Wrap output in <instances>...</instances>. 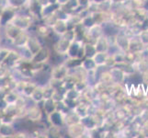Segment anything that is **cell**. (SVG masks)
<instances>
[{"instance_id":"4dcf8cb0","label":"cell","mask_w":148,"mask_h":138,"mask_svg":"<svg viewBox=\"0 0 148 138\" xmlns=\"http://www.w3.org/2000/svg\"><path fill=\"white\" fill-rule=\"evenodd\" d=\"M29 0H7V5L16 8L17 10L27 6Z\"/></svg>"},{"instance_id":"7bdbcfd3","label":"cell","mask_w":148,"mask_h":138,"mask_svg":"<svg viewBox=\"0 0 148 138\" xmlns=\"http://www.w3.org/2000/svg\"><path fill=\"white\" fill-rule=\"evenodd\" d=\"M3 33H0V46H1V43H2V38H3Z\"/></svg>"},{"instance_id":"ac0fdd59","label":"cell","mask_w":148,"mask_h":138,"mask_svg":"<svg viewBox=\"0 0 148 138\" xmlns=\"http://www.w3.org/2000/svg\"><path fill=\"white\" fill-rule=\"evenodd\" d=\"M144 49H145V46L142 43L138 36H134L131 38L129 51H131V52L134 53L136 54H140L143 51H144Z\"/></svg>"},{"instance_id":"603a6c76","label":"cell","mask_w":148,"mask_h":138,"mask_svg":"<svg viewBox=\"0 0 148 138\" xmlns=\"http://www.w3.org/2000/svg\"><path fill=\"white\" fill-rule=\"evenodd\" d=\"M35 103L40 104L44 100V94H43V86L42 85H38L37 88L34 89L32 92V96L29 97Z\"/></svg>"},{"instance_id":"484cf974","label":"cell","mask_w":148,"mask_h":138,"mask_svg":"<svg viewBox=\"0 0 148 138\" xmlns=\"http://www.w3.org/2000/svg\"><path fill=\"white\" fill-rule=\"evenodd\" d=\"M64 99L66 100H75V101H80L82 99V93L76 90L75 88L71 89L65 91L64 94Z\"/></svg>"},{"instance_id":"7c38bea8","label":"cell","mask_w":148,"mask_h":138,"mask_svg":"<svg viewBox=\"0 0 148 138\" xmlns=\"http://www.w3.org/2000/svg\"><path fill=\"white\" fill-rule=\"evenodd\" d=\"M110 72L111 74L112 82L115 84L121 85V83H123L126 80V73L122 68L116 67V65H115L113 67L110 68Z\"/></svg>"},{"instance_id":"f546056e","label":"cell","mask_w":148,"mask_h":138,"mask_svg":"<svg viewBox=\"0 0 148 138\" xmlns=\"http://www.w3.org/2000/svg\"><path fill=\"white\" fill-rule=\"evenodd\" d=\"M84 51L85 58H93V56L97 54L95 44L90 43H84Z\"/></svg>"},{"instance_id":"52a82bcc","label":"cell","mask_w":148,"mask_h":138,"mask_svg":"<svg viewBox=\"0 0 148 138\" xmlns=\"http://www.w3.org/2000/svg\"><path fill=\"white\" fill-rule=\"evenodd\" d=\"M21 60L22 59H21V57H20V55H19L18 52L17 51V49L11 48V49H10V52H9V54L8 55L7 59L5 60V62L3 64L6 65L11 70V69L16 67Z\"/></svg>"},{"instance_id":"ee69618b","label":"cell","mask_w":148,"mask_h":138,"mask_svg":"<svg viewBox=\"0 0 148 138\" xmlns=\"http://www.w3.org/2000/svg\"><path fill=\"white\" fill-rule=\"evenodd\" d=\"M2 29H3V27L1 26V23H0V33H1V32H2Z\"/></svg>"},{"instance_id":"5bb4252c","label":"cell","mask_w":148,"mask_h":138,"mask_svg":"<svg viewBox=\"0 0 148 138\" xmlns=\"http://www.w3.org/2000/svg\"><path fill=\"white\" fill-rule=\"evenodd\" d=\"M47 117L51 125L57 126L60 127V128H62L64 125V114H63L59 111H53V113L47 115Z\"/></svg>"},{"instance_id":"8fae6325","label":"cell","mask_w":148,"mask_h":138,"mask_svg":"<svg viewBox=\"0 0 148 138\" xmlns=\"http://www.w3.org/2000/svg\"><path fill=\"white\" fill-rule=\"evenodd\" d=\"M66 132H67V135L70 137H83L84 135H86V129L85 128V126L81 124V122H78V124H75L74 125H71L66 127Z\"/></svg>"},{"instance_id":"4316f807","label":"cell","mask_w":148,"mask_h":138,"mask_svg":"<svg viewBox=\"0 0 148 138\" xmlns=\"http://www.w3.org/2000/svg\"><path fill=\"white\" fill-rule=\"evenodd\" d=\"M61 8L68 13H74L77 11L78 8H80V6L78 0H69L67 4H65L64 6H61Z\"/></svg>"},{"instance_id":"836d02e7","label":"cell","mask_w":148,"mask_h":138,"mask_svg":"<svg viewBox=\"0 0 148 138\" xmlns=\"http://www.w3.org/2000/svg\"><path fill=\"white\" fill-rule=\"evenodd\" d=\"M57 19H58L56 18L55 13H53V14L49 15V16H46V17L42 18V21L44 24H46V25H48L49 27L52 28V27H53V25L56 22V20H57Z\"/></svg>"},{"instance_id":"d590c367","label":"cell","mask_w":148,"mask_h":138,"mask_svg":"<svg viewBox=\"0 0 148 138\" xmlns=\"http://www.w3.org/2000/svg\"><path fill=\"white\" fill-rule=\"evenodd\" d=\"M138 37L145 47L148 46V30H143L138 35Z\"/></svg>"},{"instance_id":"7a4b0ae2","label":"cell","mask_w":148,"mask_h":138,"mask_svg":"<svg viewBox=\"0 0 148 138\" xmlns=\"http://www.w3.org/2000/svg\"><path fill=\"white\" fill-rule=\"evenodd\" d=\"M43 117V111L42 107H40L39 104L34 103L27 107L26 113H25V119L30 122H42Z\"/></svg>"},{"instance_id":"9a60e30c","label":"cell","mask_w":148,"mask_h":138,"mask_svg":"<svg viewBox=\"0 0 148 138\" xmlns=\"http://www.w3.org/2000/svg\"><path fill=\"white\" fill-rule=\"evenodd\" d=\"M29 35L30 33L28 30H22V32L12 41L13 48H21V47H24V46H26L28 43Z\"/></svg>"},{"instance_id":"60d3db41","label":"cell","mask_w":148,"mask_h":138,"mask_svg":"<svg viewBox=\"0 0 148 138\" xmlns=\"http://www.w3.org/2000/svg\"><path fill=\"white\" fill-rule=\"evenodd\" d=\"M105 1H107V0H92V2L98 3V4H99V3H103V2H105Z\"/></svg>"},{"instance_id":"5b68a950","label":"cell","mask_w":148,"mask_h":138,"mask_svg":"<svg viewBox=\"0 0 148 138\" xmlns=\"http://www.w3.org/2000/svg\"><path fill=\"white\" fill-rule=\"evenodd\" d=\"M68 75H69V68L64 63L52 66V69H51L50 72L51 78L59 79V80H64L68 76Z\"/></svg>"},{"instance_id":"d6986e66","label":"cell","mask_w":148,"mask_h":138,"mask_svg":"<svg viewBox=\"0 0 148 138\" xmlns=\"http://www.w3.org/2000/svg\"><path fill=\"white\" fill-rule=\"evenodd\" d=\"M95 44V47L97 50V53L98 52H106L108 53L109 52V49H110V43L108 42V38L104 34L103 36H101L100 38H99L98 40L96 41Z\"/></svg>"},{"instance_id":"f35d334b","label":"cell","mask_w":148,"mask_h":138,"mask_svg":"<svg viewBox=\"0 0 148 138\" xmlns=\"http://www.w3.org/2000/svg\"><path fill=\"white\" fill-rule=\"evenodd\" d=\"M38 2L40 4V6H42V8L45 7V6H47L48 4H50L49 3V0H38Z\"/></svg>"},{"instance_id":"83f0119b","label":"cell","mask_w":148,"mask_h":138,"mask_svg":"<svg viewBox=\"0 0 148 138\" xmlns=\"http://www.w3.org/2000/svg\"><path fill=\"white\" fill-rule=\"evenodd\" d=\"M15 49H17V51L18 52L20 57H21L22 60L32 61V58H33L34 54L32 52H30L27 46H24V47H21V48H15Z\"/></svg>"},{"instance_id":"d4e9b609","label":"cell","mask_w":148,"mask_h":138,"mask_svg":"<svg viewBox=\"0 0 148 138\" xmlns=\"http://www.w3.org/2000/svg\"><path fill=\"white\" fill-rule=\"evenodd\" d=\"M61 6L58 3H54V4H48L47 6H45L42 8V11H40V18H44L46 16H49L51 14L55 13V11L57 9H59Z\"/></svg>"},{"instance_id":"e0dca14e","label":"cell","mask_w":148,"mask_h":138,"mask_svg":"<svg viewBox=\"0 0 148 138\" xmlns=\"http://www.w3.org/2000/svg\"><path fill=\"white\" fill-rule=\"evenodd\" d=\"M52 30H53V32L55 35H57L58 37L63 36V35L68 30L67 21H66V20L57 19L56 22L53 25Z\"/></svg>"},{"instance_id":"9c48e42d","label":"cell","mask_w":148,"mask_h":138,"mask_svg":"<svg viewBox=\"0 0 148 138\" xmlns=\"http://www.w3.org/2000/svg\"><path fill=\"white\" fill-rule=\"evenodd\" d=\"M26 46L29 48V50L30 51V52H32L33 54H35L42 48L43 44L42 43V42H40V37H38L37 35L34 34V33H30L28 43Z\"/></svg>"},{"instance_id":"d6a6232c","label":"cell","mask_w":148,"mask_h":138,"mask_svg":"<svg viewBox=\"0 0 148 138\" xmlns=\"http://www.w3.org/2000/svg\"><path fill=\"white\" fill-rule=\"evenodd\" d=\"M55 89L52 88L48 83L43 85V94H44V100L46 99H53V96Z\"/></svg>"},{"instance_id":"ffe728a7","label":"cell","mask_w":148,"mask_h":138,"mask_svg":"<svg viewBox=\"0 0 148 138\" xmlns=\"http://www.w3.org/2000/svg\"><path fill=\"white\" fill-rule=\"evenodd\" d=\"M16 131L17 129L14 124H2L1 127H0V137H2V138L14 137Z\"/></svg>"},{"instance_id":"2e32d148","label":"cell","mask_w":148,"mask_h":138,"mask_svg":"<svg viewBox=\"0 0 148 138\" xmlns=\"http://www.w3.org/2000/svg\"><path fill=\"white\" fill-rule=\"evenodd\" d=\"M53 32V30L48 25L42 23H38L35 25V32L34 34H36L40 39H47L51 33Z\"/></svg>"},{"instance_id":"8d00e7d4","label":"cell","mask_w":148,"mask_h":138,"mask_svg":"<svg viewBox=\"0 0 148 138\" xmlns=\"http://www.w3.org/2000/svg\"><path fill=\"white\" fill-rule=\"evenodd\" d=\"M9 73H10V69L8 66L4 64H0V78H4V76H7Z\"/></svg>"},{"instance_id":"7402d4cb","label":"cell","mask_w":148,"mask_h":138,"mask_svg":"<svg viewBox=\"0 0 148 138\" xmlns=\"http://www.w3.org/2000/svg\"><path fill=\"white\" fill-rule=\"evenodd\" d=\"M110 54L106 52H98L94 56L93 60L98 66H105L110 58Z\"/></svg>"},{"instance_id":"ab89813d","label":"cell","mask_w":148,"mask_h":138,"mask_svg":"<svg viewBox=\"0 0 148 138\" xmlns=\"http://www.w3.org/2000/svg\"><path fill=\"white\" fill-rule=\"evenodd\" d=\"M69 0H57V3L60 5V6H64L65 4H67V2Z\"/></svg>"},{"instance_id":"4fadbf2b","label":"cell","mask_w":148,"mask_h":138,"mask_svg":"<svg viewBox=\"0 0 148 138\" xmlns=\"http://www.w3.org/2000/svg\"><path fill=\"white\" fill-rule=\"evenodd\" d=\"M2 32H3V35L5 37H7L8 39L13 41L20 32H22V30L18 29L17 26H15L12 22H9L6 25V26L3 27Z\"/></svg>"},{"instance_id":"b9f144b4","label":"cell","mask_w":148,"mask_h":138,"mask_svg":"<svg viewBox=\"0 0 148 138\" xmlns=\"http://www.w3.org/2000/svg\"><path fill=\"white\" fill-rule=\"evenodd\" d=\"M49 3H50V4H54V3H57V0H49Z\"/></svg>"},{"instance_id":"ba28073f","label":"cell","mask_w":148,"mask_h":138,"mask_svg":"<svg viewBox=\"0 0 148 138\" xmlns=\"http://www.w3.org/2000/svg\"><path fill=\"white\" fill-rule=\"evenodd\" d=\"M51 58V51L48 46H42V48L40 49L37 54H35L32 62L37 64H46L49 62Z\"/></svg>"},{"instance_id":"cb8c5ba5","label":"cell","mask_w":148,"mask_h":138,"mask_svg":"<svg viewBox=\"0 0 148 138\" xmlns=\"http://www.w3.org/2000/svg\"><path fill=\"white\" fill-rule=\"evenodd\" d=\"M42 111L46 113V115H49L53 113V111H56V102L53 99H46L42 102Z\"/></svg>"},{"instance_id":"74e56055","label":"cell","mask_w":148,"mask_h":138,"mask_svg":"<svg viewBox=\"0 0 148 138\" xmlns=\"http://www.w3.org/2000/svg\"><path fill=\"white\" fill-rule=\"evenodd\" d=\"M8 90L6 88H0V100H5Z\"/></svg>"},{"instance_id":"f6af8a7d","label":"cell","mask_w":148,"mask_h":138,"mask_svg":"<svg viewBox=\"0 0 148 138\" xmlns=\"http://www.w3.org/2000/svg\"><path fill=\"white\" fill-rule=\"evenodd\" d=\"M2 124H3V122H2V121H1V117H0V127H1Z\"/></svg>"},{"instance_id":"f1b7e54d","label":"cell","mask_w":148,"mask_h":138,"mask_svg":"<svg viewBox=\"0 0 148 138\" xmlns=\"http://www.w3.org/2000/svg\"><path fill=\"white\" fill-rule=\"evenodd\" d=\"M81 65H82V67L86 71V72L96 70L99 67V66L96 65V63L94 62L93 58H84L82 60V64H81Z\"/></svg>"},{"instance_id":"1f68e13d","label":"cell","mask_w":148,"mask_h":138,"mask_svg":"<svg viewBox=\"0 0 148 138\" xmlns=\"http://www.w3.org/2000/svg\"><path fill=\"white\" fill-rule=\"evenodd\" d=\"M20 94H18L17 91H14V90H10L8 92V94L5 98V100L8 104H15L17 102L18 99L19 98Z\"/></svg>"},{"instance_id":"6da1fadb","label":"cell","mask_w":148,"mask_h":138,"mask_svg":"<svg viewBox=\"0 0 148 138\" xmlns=\"http://www.w3.org/2000/svg\"><path fill=\"white\" fill-rule=\"evenodd\" d=\"M33 17L28 12H17L15 17L10 22H12L15 26H17L21 30H29L30 27L35 23Z\"/></svg>"},{"instance_id":"30bf717a","label":"cell","mask_w":148,"mask_h":138,"mask_svg":"<svg viewBox=\"0 0 148 138\" xmlns=\"http://www.w3.org/2000/svg\"><path fill=\"white\" fill-rule=\"evenodd\" d=\"M17 14V9L14 8L12 7L7 6L3 8V11L1 14V17H0V23H1V26L4 27L6 26L8 23H9L12 20V19L15 17V15Z\"/></svg>"},{"instance_id":"277c9868","label":"cell","mask_w":148,"mask_h":138,"mask_svg":"<svg viewBox=\"0 0 148 138\" xmlns=\"http://www.w3.org/2000/svg\"><path fill=\"white\" fill-rule=\"evenodd\" d=\"M71 43H72L71 41L65 39L63 36H61L53 43V52L57 55H59V56L66 55V54H67V52H68V50H69V47H70Z\"/></svg>"},{"instance_id":"3957f363","label":"cell","mask_w":148,"mask_h":138,"mask_svg":"<svg viewBox=\"0 0 148 138\" xmlns=\"http://www.w3.org/2000/svg\"><path fill=\"white\" fill-rule=\"evenodd\" d=\"M66 56L69 58H77V59L83 60L85 58L84 42L83 41L75 40L74 42H72Z\"/></svg>"},{"instance_id":"8992f818","label":"cell","mask_w":148,"mask_h":138,"mask_svg":"<svg viewBox=\"0 0 148 138\" xmlns=\"http://www.w3.org/2000/svg\"><path fill=\"white\" fill-rule=\"evenodd\" d=\"M130 40L131 38L128 37L124 32H118L115 36V45L117 46L120 51L123 53H126L129 51L130 47Z\"/></svg>"},{"instance_id":"e575fe53","label":"cell","mask_w":148,"mask_h":138,"mask_svg":"<svg viewBox=\"0 0 148 138\" xmlns=\"http://www.w3.org/2000/svg\"><path fill=\"white\" fill-rule=\"evenodd\" d=\"M10 49L8 47H5V46H0V64H3L5 60L7 59L8 55L10 52Z\"/></svg>"},{"instance_id":"44dd1931","label":"cell","mask_w":148,"mask_h":138,"mask_svg":"<svg viewBox=\"0 0 148 138\" xmlns=\"http://www.w3.org/2000/svg\"><path fill=\"white\" fill-rule=\"evenodd\" d=\"M80 121L81 118L75 113L74 110H71L66 114H64V126L66 127L78 124V122H80Z\"/></svg>"}]
</instances>
